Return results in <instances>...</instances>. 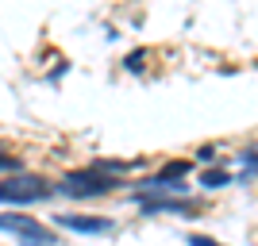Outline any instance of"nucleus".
I'll use <instances>...</instances> for the list:
<instances>
[{"mask_svg":"<svg viewBox=\"0 0 258 246\" xmlns=\"http://www.w3.org/2000/svg\"><path fill=\"white\" fill-rule=\"evenodd\" d=\"M0 170H8V173H20V170H23L20 154H16V158H12V154H0Z\"/></svg>","mask_w":258,"mask_h":246,"instance_id":"obj_10","label":"nucleus"},{"mask_svg":"<svg viewBox=\"0 0 258 246\" xmlns=\"http://www.w3.org/2000/svg\"><path fill=\"white\" fill-rule=\"evenodd\" d=\"M143 58H147V54H143V50L127 54V69H143Z\"/></svg>","mask_w":258,"mask_h":246,"instance_id":"obj_12","label":"nucleus"},{"mask_svg":"<svg viewBox=\"0 0 258 246\" xmlns=\"http://www.w3.org/2000/svg\"><path fill=\"white\" fill-rule=\"evenodd\" d=\"M0 231H4V235H16V242H23V246H62V238L54 235L46 223L31 219V215L4 212L0 215Z\"/></svg>","mask_w":258,"mask_h":246,"instance_id":"obj_3","label":"nucleus"},{"mask_svg":"<svg viewBox=\"0 0 258 246\" xmlns=\"http://www.w3.org/2000/svg\"><path fill=\"white\" fill-rule=\"evenodd\" d=\"M189 193V185L181 181V177H151V181H143L139 185V193L135 196H185Z\"/></svg>","mask_w":258,"mask_h":246,"instance_id":"obj_6","label":"nucleus"},{"mask_svg":"<svg viewBox=\"0 0 258 246\" xmlns=\"http://www.w3.org/2000/svg\"><path fill=\"white\" fill-rule=\"evenodd\" d=\"M224 185H231V173L220 170V166H216V170H205V173H201V189H224Z\"/></svg>","mask_w":258,"mask_h":246,"instance_id":"obj_7","label":"nucleus"},{"mask_svg":"<svg viewBox=\"0 0 258 246\" xmlns=\"http://www.w3.org/2000/svg\"><path fill=\"white\" fill-rule=\"evenodd\" d=\"M139 200V212L143 215H193L197 212V200L189 196H135Z\"/></svg>","mask_w":258,"mask_h":246,"instance_id":"obj_4","label":"nucleus"},{"mask_svg":"<svg viewBox=\"0 0 258 246\" xmlns=\"http://www.w3.org/2000/svg\"><path fill=\"white\" fill-rule=\"evenodd\" d=\"M58 227H70L77 235H108L112 219L108 215H58Z\"/></svg>","mask_w":258,"mask_h":246,"instance_id":"obj_5","label":"nucleus"},{"mask_svg":"<svg viewBox=\"0 0 258 246\" xmlns=\"http://www.w3.org/2000/svg\"><path fill=\"white\" fill-rule=\"evenodd\" d=\"M54 193V185H46L43 177L35 173H12V177H0V204H39Z\"/></svg>","mask_w":258,"mask_h":246,"instance_id":"obj_2","label":"nucleus"},{"mask_svg":"<svg viewBox=\"0 0 258 246\" xmlns=\"http://www.w3.org/2000/svg\"><path fill=\"white\" fill-rule=\"evenodd\" d=\"M197 158H201V161H216V150L205 146V150H197Z\"/></svg>","mask_w":258,"mask_h":246,"instance_id":"obj_13","label":"nucleus"},{"mask_svg":"<svg viewBox=\"0 0 258 246\" xmlns=\"http://www.w3.org/2000/svg\"><path fill=\"white\" fill-rule=\"evenodd\" d=\"M119 185H123V181H119L116 173L100 170V166H89V170L66 173L62 181H58V193L77 196V200H89V196H108V193H116Z\"/></svg>","mask_w":258,"mask_h":246,"instance_id":"obj_1","label":"nucleus"},{"mask_svg":"<svg viewBox=\"0 0 258 246\" xmlns=\"http://www.w3.org/2000/svg\"><path fill=\"white\" fill-rule=\"evenodd\" d=\"M189 246H224V242H216L208 235H189Z\"/></svg>","mask_w":258,"mask_h":246,"instance_id":"obj_11","label":"nucleus"},{"mask_svg":"<svg viewBox=\"0 0 258 246\" xmlns=\"http://www.w3.org/2000/svg\"><path fill=\"white\" fill-rule=\"evenodd\" d=\"M189 173V161H166L162 166V177H185Z\"/></svg>","mask_w":258,"mask_h":246,"instance_id":"obj_9","label":"nucleus"},{"mask_svg":"<svg viewBox=\"0 0 258 246\" xmlns=\"http://www.w3.org/2000/svg\"><path fill=\"white\" fill-rule=\"evenodd\" d=\"M239 166H243V181L258 177V150H243V154H239Z\"/></svg>","mask_w":258,"mask_h":246,"instance_id":"obj_8","label":"nucleus"}]
</instances>
